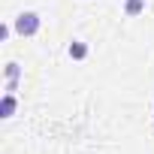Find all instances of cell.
Returning a JSON list of instances; mask_svg holds the SVG:
<instances>
[{
	"mask_svg": "<svg viewBox=\"0 0 154 154\" xmlns=\"http://www.w3.org/2000/svg\"><path fill=\"white\" fill-rule=\"evenodd\" d=\"M12 27H15V33H18L21 39H30V36L39 33V27H42V15L33 12V9H24V12H18V15L12 18Z\"/></svg>",
	"mask_w": 154,
	"mask_h": 154,
	"instance_id": "obj_1",
	"label": "cell"
},
{
	"mask_svg": "<svg viewBox=\"0 0 154 154\" xmlns=\"http://www.w3.org/2000/svg\"><path fill=\"white\" fill-rule=\"evenodd\" d=\"M66 54H69V60H88L91 45H88L85 39H72V42L66 45Z\"/></svg>",
	"mask_w": 154,
	"mask_h": 154,
	"instance_id": "obj_2",
	"label": "cell"
},
{
	"mask_svg": "<svg viewBox=\"0 0 154 154\" xmlns=\"http://www.w3.org/2000/svg\"><path fill=\"white\" fill-rule=\"evenodd\" d=\"M15 112H18V97L15 94H3V97H0V118L9 121Z\"/></svg>",
	"mask_w": 154,
	"mask_h": 154,
	"instance_id": "obj_3",
	"label": "cell"
},
{
	"mask_svg": "<svg viewBox=\"0 0 154 154\" xmlns=\"http://www.w3.org/2000/svg\"><path fill=\"white\" fill-rule=\"evenodd\" d=\"M121 12H124L127 18H136V15H142V12H145V0H124Z\"/></svg>",
	"mask_w": 154,
	"mask_h": 154,
	"instance_id": "obj_4",
	"label": "cell"
},
{
	"mask_svg": "<svg viewBox=\"0 0 154 154\" xmlns=\"http://www.w3.org/2000/svg\"><path fill=\"white\" fill-rule=\"evenodd\" d=\"M3 75H6V79H21V63H18V60H6Z\"/></svg>",
	"mask_w": 154,
	"mask_h": 154,
	"instance_id": "obj_5",
	"label": "cell"
},
{
	"mask_svg": "<svg viewBox=\"0 0 154 154\" xmlns=\"http://www.w3.org/2000/svg\"><path fill=\"white\" fill-rule=\"evenodd\" d=\"M12 33H15V27H12L9 21H3V24H0V42H6V39L12 36Z\"/></svg>",
	"mask_w": 154,
	"mask_h": 154,
	"instance_id": "obj_6",
	"label": "cell"
},
{
	"mask_svg": "<svg viewBox=\"0 0 154 154\" xmlns=\"http://www.w3.org/2000/svg\"><path fill=\"white\" fill-rule=\"evenodd\" d=\"M18 82H21V79H6L3 91H6V94H15V91H18Z\"/></svg>",
	"mask_w": 154,
	"mask_h": 154,
	"instance_id": "obj_7",
	"label": "cell"
}]
</instances>
